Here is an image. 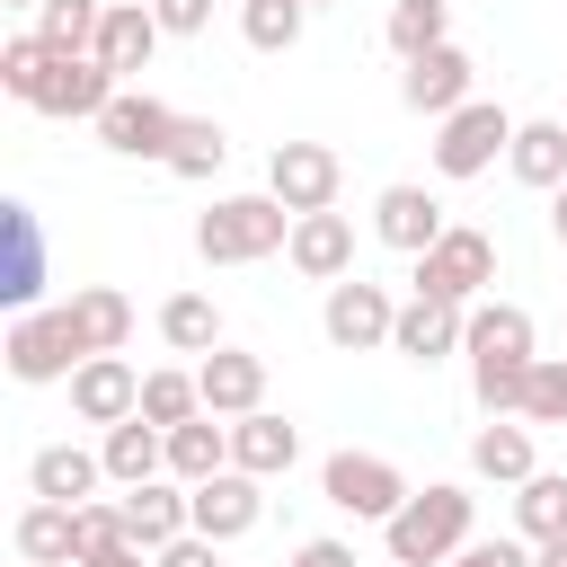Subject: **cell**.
Returning <instances> with one entry per match:
<instances>
[{
	"instance_id": "836d02e7",
	"label": "cell",
	"mask_w": 567,
	"mask_h": 567,
	"mask_svg": "<svg viewBox=\"0 0 567 567\" xmlns=\"http://www.w3.org/2000/svg\"><path fill=\"white\" fill-rule=\"evenodd\" d=\"M221 159H230V133H221V124H213V115H186V124H177V142H168V159H159V168H168V177H213V168H221Z\"/></svg>"
},
{
	"instance_id": "277c9868",
	"label": "cell",
	"mask_w": 567,
	"mask_h": 567,
	"mask_svg": "<svg viewBox=\"0 0 567 567\" xmlns=\"http://www.w3.org/2000/svg\"><path fill=\"white\" fill-rule=\"evenodd\" d=\"M505 151H514V115L496 97H470L434 124V177H487Z\"/></svg>"
},
{
	"instance_id": "cb8c5ba5",
	"label": "cell",
	"mask_w": 567,
	"mask_h": 567,
	"mask_svg": "<svg viewBox=\"0 0 567 567\" xmlns=\"http://www.w3.org/2000/svg\"><path fill=\"white\" fill-rule=\"evenodd\" d=\"M62 319H71V337H80V354H124V337H133V301H124L115 284H80V292L62 301Z\"/></svg>"
},
{
	"instance_id": "9a60e30c",
	"label": "cell",
	"mask_w": 567,
	"mask_h": 567,
	"mask_svg": "<svg viewBox=\"0 0 567 567\" xmlns=\"http://www.w3.org/2000/svg\"><path fill=\"white\" fill-rule=\"evenodd\" d=\"M443 230H452V221H443V204H434L425 186H408V177H399V186H381V195H372V239H381V248L425 257Z\"/></svg>"
},
{
	"instance_id": "8fae6325",
	"label": "cell",
	"mask_w": 567,
	"mask_h": 567,
	"mask_svg": "<svg viewBox=\"0 0 567 567\" xmlns=\"http://www.w3.org/2000/svg\"><path fill=\"white\" fill-rule=\"evenodd\" d=\"M337 186H346V159H337L328 142H275V159H266V195H284L292 213H328Z\"/></svg>"
},
{
	"instance_id": "ba28073f",
	"label": "cell",
	"mask_w": 567,
	"mask_h": 567,
	"mask_svg": "<svg viewBox=\"0 0 567 567\" xmlns=\"http://www.w3.org/2000/svg\"><path fill=\"white\" fill-rule=\"evenodd\" d=\"M177 124H186V115H177L168 97H151V89H115V97H106V115H97L89 133H97L115 159H168Z\"/></svg>"
},
{
	"instance_id": "ffe728a7",
	"label": "cell",
	"mask_w": 567,
	"mask_h": 567,
	"mask_svg": "<svg viewBox=\"0 0 567 567\" xmlns=\"http://www.w3.org/2000/svg\"><path fill=\"white\" fill-rule=\"evenodd\" d=\"M124 532L142 540V549H168L177 532H195V496H186V478H142V487H124Z\"/></svg>"
},
{
	"instance_id": "44dd1931",
	"label": "cell",
	"mask_w": 567,
	"mask_h": 567,
	"mask_svg": "<svg viewBox=\"0 0 567 567\" xmlns=\"http://www.w3.org/2000/svg\"><path fill=\"white\" fill-rule=\"evenodd\" d=\"M292 461H301V425H292V416H275V408H248V416H230V470L284 478Z\"/></svg>"
},
{
	"instance_id": "d6a6232c",
	"label": "cell",
	"mask_w": 567,
	"mask_h": 567,
	"mask_svg": "<svg viewBox=\"0 0 567 567\" xmlns=\"http://www.w3.org/2000/svg\"><path fill=\"white\" fill-rule=\"evenodd\" d=\"M142 416L168 434V425H186V416H204V381L195 372H177V363H159V372H142Z\"/></svg>"
},
{
	"instance_id": "9c48e42d",
	"label": "cell",
	"mask_w": 567,
	"mask_h": 567,
	"mask_svg": "<svg viewBox=\"0 0 567 567\" xmlns=\"http://www.w3.org/2000/svg\"><path fill=\"white\" fill-rule=\"evenodd\" d=\"M0 354H9V372H18V381H71V372L89 363V354H80V337H71V319H62V301H53V310H18Z\"/></svg>"
},
{
	"instance_id": "52a82bcc",
	"label": "cell",
	"mask_w": 567,
	"mask_h": 567,
	"mask_svg": "<svg viewBox=\"0 0 567 567\" xmlns=\"http://www.w3.org/2000/svg\"><path fill=\"white\" fill-rule=\"evenodd\" d=\"M115 89H124V80H115V71H106L97 53H53L27 106H35V115H53V124H97Z\"/></svg>"
},
{
	"instance_id": "3957f363",
	"label": "cell",
	"mask_w": 567,
	"mask_h": 567,
	"mask_svg": "<svg viewBox=\"0 0 567 567\" xmlns=\"http://www.w3.org/2000/svg\"><path fill=\"white\" fill-rule=\"evenodd\" d=\"M319 496H328L337 514H354V523H390L416 487H408V470H399L390 452H328V461H319Z\"/></svg>"
},
{
	"instance_id": "f546056e",
	"label": "cell",
	"mask_w": 567,
	"mask_h": 567,
	"mask_svg": "<svg viewBox=\"0 0 567 567\" xmlns=\"http://www.w3.org/2000/svg\"><path fill=\"white\" fill-rule=\"evenodd\" d=\"M514 532H523L532 549L567 532V470H532V478L514 487Z\"/></svg>"
},
{
	"instance_id": "74e56055",
	"label": "cell",
	"mask_w": 567,
	"mask_h": 567,
	"mask_svg": "<svg viewBox=\"0 0 567 567\" xmlns=\"http://www.w3.org/2000/svg\"><path fill=\"white\" fill-rule=\"evenodd\" d=\"M523 416H532V425H567V354H540V363H532Z\"/></svg>"
},
{
	"instance_id": "8992f818",
	"label": "cell",
	"mask_w": 567,
	"mask_h": 567,
	"mask_svg": "<svg viewBox=\"0 0 567 567\" xmlns=\"http://www.w3.org/2000/svg\"><path fill=\"white\" fill-rule=\"evenodd\" d=\"M319 328H328V346H337V354H372V346H390V328H399V301H390V284H372V275H346V284H328V301H319Z\"/></svg>"
},
{
	"instance_id": "c3c4849f",
	"label": "cell",
	"mask_w": 567,
	"mask_h": 567,
	"mask_svg": "<svg viewBox=\"0 0 567 567\" xmlns=\"http://www.w3.org/2000/svg\"><path fill=\"white\" fill-rule=\"evenodd\" d=\"M71 567H80V558H71Z\"/></svg>"
},
{
	"instance_id": "f1b7e54d",
	"label": "cell",
	"mask_w": 567,
	"mask_h": 567,
	"mask_svg": "<svg viewBox=\"0 0 567 567\" xmlns=\"http://www.w3.org/2000/svg\"><path fill=\"white\" fill-rule=\"evenodd\" d=\"M505 168L523 177V186H567V115H532V124H514V151H505Z\"/></svg>"
},
{
	"instance_id": "5b68a950",
	"label": "cell",
	"mask_w": 567,
	"mask_h": 567,
	"mask_svg": "<svg viewBox=\"0 0 567 567\" xmlns=\"http://www.w3.org/2000/svg\"><path fill=\"white\" fill-rule=\"evenodd\" d=\"M408 284H416V292H434V301H461V310H470V301L496 284V239H487L478 221H452V230L416 257V275H408Z\"/></svg>"
},
{
	"instance_id": "bcb514c9",
	"label": "cell",
	"mask_w": 567,
	"mask_h": 567,
	"mask_svg": "<svg viewBox=\"0 0 567 567\" xmlns=\"http://www.w3.org/2000/svg\"><path fill=\"white\" fill-rule=\"evenodd\" d=\"M9 9H44V0H9Z\"/></svg>"
},
{
	"instance_id": "4316f807",
	"label": "cell",
	"mask_w": 567,
	"mask_h": 567,
	"mask_svg": "<svg viewBox=\"0 0 567 567\" xmlns=\"http://www.w3.org/2000/svg\"><path fill=\"white\" fill-rule=\"evenodd\" d=\"M230 470V416H186V425H168V478H186V487H204V478H221Z\"/></svg>"
},
{
	"instance_id": "603a6c76",
	"label": "cell",
	"mask_w": 567,
	"mask_h": 567,
	"mask_svg": "<svg viewBox=\"0 0 567 567\" xmlns=\"http://www.w3.org/2000/svg\"><path fill=\"white\" fill-rule=\"evenodd\" d=\"M106 487V452H80V443H44L27 461V496H53V505H89Z\"/></svg>"
},
{
	"instance_id": "d6986e66",
	"label": "cell",
	"mask_w": 567,
	"mask_h": 567,
	"mask_svg": "<svg viewBox=\"0 0 567 567\" xmlns=\"http://www.w3.org/2000/svg\"><path fill=\"white\" fill-rule=\"evenodd\" d=\"M195 381H204V408H213V416H248V408H266V354H248V346H213V354H195Z\"/></svg>"
},
{
	"instance_id": "7bdbcfd3",
	"label": "cell",
	"mask_w": 567,
	"mask_h": 567,
	"mask_svg": "<svg viewBox=\"0 0 567 567\" xmlns=\"http://www.w3.org/2000/svg\"><path fill=\"white\" fill-rule=\"evenodd\" d=\"M284 567H363V558H354V540H328V532H319V540H301Z\"/></svg>"
},
{
	"instance_id": "8d00e7d4",
	"label": "cell",
	"mask_w": 567,
	"mask_h": 567,
	"mask_svg": "<svg viewBox=\"0 0 567 567\" xmlns=\"http://www.w3.org/2000/svg\"><path fill=\"white\" fill-rule=\"evenodd\" d=\"M44 62H53V44H44L35 27H27V35H9V44H0V89L27 106V97H35V80H44Z\"/></svg>"
},
{
	"instance_id": "7402d4cb",
	"label": "cell",
	"mask_w": 567,
	"mask_h": 567,
	"mask_svg": "<svg viewBox=\"0 0 567 567\" xmlns=\"http://www.w3.org/2000/svg\"><path fill=\"white\" fill-rule=\"evenodd\" d=\"M159 35H168V27L151 18V0H106V27H97V44H89V53H97L115 80H133V71L159 53Z\"/></svg>"
},
{
	"instance_id": "ac0fdd59",
	"label": "cell",
	"mask_w": 567,
	"mask_h": 567,
	"mask_svg": "<svg viewBox=\"0 0 567 567\" xmlns=\"http://www.w3.org/2000/svg\"><path fill=\"white\" fill-rule=\"evenodd\" d=\"M0 248H9L0 301L9 310H35V292H44V221H35V204H0Z\"/></svg>"
},
{
	"instance_id": "ab89813d",
	"label": "cell",
	"mask_w": 567,
	"mask_h": 567,
	"mask_svg": "<svg viewBox=\"0 0 567 567\" xmlns=\"http://www.w3.org/2000/svg\"><path fill=\"white\" fill-rule=\"evenodd\" d=\"M443 567H532V540L514 532V540H470V549H452Z\"/></svg>"
},
{
	"instance_id": "1f68e13d",
	"label": "cell",
	"mask_w": 567,
	"mask_h": 567,
	"mask_svg": "<svg viewBox=\"0 0 567 567\" xmlns=\"http://www.w3.org/2000/svg\"><path fill=\"white\" fill-rule=\"evenodd\" d=\"M381 44H390L399 62H416V53L452 44V0H399V9H390V27H381Z\"/></svg>"
},
{
	"instance_id": "4fadbf2b",
	"label": "cell",
	"mask_w": 567,
	"mask_h": 567,
	"mask_svg": "<svg viewBox=\"0 0 567 567\" xmlns=\"http://www.w3.org/2000/svg\"><path fill=\"white\" fill-rule=\"evenodd\" d=\"M186 496H195V532L221 540V549L266 523V478H257V470H221V478H204V487H186Z\"/></svg>"
},
{
	"instance_id": "e575fe53",
	"label": "cell",
	"mask_w": 567,
	"mask_h": 567,
	"mask_svg": "<svg viewBox=\"0 0 567 567\" xmlns=\"http://www.w3.org/2000/svg\"><path fill=\"white\" fill-rule=\"evenodd\" d=\"M301 27H310V9H301V0H239V35H248L257 53H292V44H301Z\"/></svg>"
},
{
	"instance_id": "5bb4252c",
	"label": "cell",
	"mask_w": 567,
	"mask_h": 567,
	"mask_svg": "<svg viewBox=\"0 0 567 567\" xmlns=\"http://www.w3.org/2000/svg\"><path fill=\"white\" fill-rule=\"evenodd\" d=\"M71 416L80 425H124V416H142V372L124 363V354H89L80 372H71Z\"/></svg>"
},
{
	"instance_id": "f6af8a7d",
	"label": "cell",
	"mask_w": 567,
	"mask_h": 567,
	"mask_svg": "<svg viewBox=\"0 0 567 567\" xmlns=\"http://www.w3.org/2000/svg\"><path fill=\"white\" fill-rule=\"evenodd\" d=\"M549 230H558V248H567V186H549Z\"/></svg>"
},
{
	"instance_id": "4dcf8cb0",
	"label": "cell",
	"mask_w": 567,
	"mask_h": 567,
	"mask_svg": "<svg viewBox=\"0 0 567 567\" xmlns=\"http://www.w3.org/2000/svg\"><path fill=\"white\" fill-rule=\"evenodd\" d=\"M159 337H168V354H213V346H221L213 292H168V301H159Z\"/></svg>"
},
{
	"instance_id": "7a4b0ae2",
	"label": "cell",
	"mask_w": 567,
	"mask_h": 567,
	"mask_svg": "<svg viewBox=\"0 0 567 567\" xmlns=\"http://www.w3.org/2000/svg\"><path fill=\"white\" fill-rule=\"evenodd\" d=\"M292 204L284 195H213V213H195V257L204 266H257L275 248H292Z\"/></svg>"
},
{
	"instance_id": "7dc6e473",
	"label": "cell",
	"mask_w": 567,
	"mask_h": 567,
	"mask_svg": "<svg viewBox=\"0 0 567 567\" xmlns=\"http://www.w3.org/2000/svg\"><path fill=\"white\" fill-rule=\"evenodd\" d=\"M301 9H328V0H301Z\"/></svg>"
},
{
	"instance_id": "6da1fadb",
	"label": "cell",
	"mask_w": 567,
	"mask_h": 567,
	"mask_svg": "<svg viewBox=\"0 0 567 567\" xmlns=\"http://www.w3.org/2000/svg\"><path fill=\"white\" fill-rule=\"evenodd\" d=\"M478 496L461 487V478H434V487H416L390 523H381V549H390V567H443L452 549H470L478 532Z\"/></svg>"
},
{
	"instance_id": "e0dca14e",
	"label": "cell",
	"mask_w": 567,
	"mask_h": 567,
	"mask_svg": "<svg viewBox=\"0 0 567 567\" xmlns=\"http://www.w3.org/2000/svg\"><path fill=\"white\" fill-rule=\"evenodd\" d=\"M461 354H470V363H532V354H540V328H532L523 301H470Z\"/></svg>"
},
{
	"instance_id": "b9f144b4",
	"label": "cell",
	"mask_w": 567,
	"mask_h": 567,
	"mask_svg": "<svg viewBox=\"0 0 567 567\" xmlns=\"http://www.w3.org/2000/svg\"><path fill=\"white\" fill-rule=\"evenodd\" d=\"M159 567H221V540H204V532H177V540L159 549Z\"/></svg>"
},
{
	"instance_id": "f35d334b",
	"label": "cell",
	"mask_w": 567,
	"mask_h": 567,
	"mask_svg": "<svg viewBox=\"0 0 567 567\" xmlns=\"http://www.w3.org/2000/svg\"><path fill=\"white\" fill-rule=\"evenodd\" d=\"M133 532H124V496L106 505V496H89L80 505V558H106V549H124Z\"/></svg>"
},
{
	"instance_id": "60d3db41",
	"label": "cell",
	"mask_w": 567,
	"mask_h": 567,
	"mask_svg": "<svg viewBox=\"0 0 567 567\" xmlns=\"http://www.w3.org/2000/svg\"><path fill=\"white\" fill-rule=\"evenodd\" d=\"M151 18H159L168 35H204V27H213V0H151Z\"/></svg>"
},
{
	"instance_id": "ee69618b",
	"label": "cell",
	"mask_w": 567,
	"mask_h": 567,
	"mask_svg": "<svg viewBox=\"0 0 567 567\" xmlns=\"http://www.w3.org/2000/svg\"><path fill=\"white\" fill-rule=\"evenodd\" d=\"M532 567H567V532H558V540H540V549H532Z\"/></svg>"
},
{
	"instance_id": "2e32d148",
	"label": "cell",
	"mask_w": 567,
	"mask_h": 567,
	"mask_svg": "<svg viewBox=\"0 0 567 567\" xmlns=\"http://www.w3.org/2000/svg\"><path fill=\"white\" fill-rule=\"evenodd\" d=\"M284 257H292L301 284H346V275H354V221H346L337 204H328V213H301Z\"/></svg>"
},
{
	"instance_id": "d4e9b609",
	"label": "cell",
	"mask_w": 567,
	"mask_h": 567,
	"mask_svg": "<svg viewBox=\"0 0 567 567\" xmlns=\"http://www.w3.org/2000/svg\"><path fill=\"white\" fill-rule=\"evenodd\" d=\"M470 470L487 478V487H523L540 461H532V416H487L478 434H470Z\"/></svg>"
},
{
	"instance_id": "83f0119b",
	"label": "cell",
	"mask_w": 567,
	"mask_h": 567,
	"mask_svg": "<svg viewBox=\"0 0 567 567\" xmlns=\"http://www.w3.org/2000/svg\"><path fill=\"white\" fill-rule=\"evenodd\" d=\"M97 452H106V478H115V487H142V478H159V470H168V434H159L151 416L106 425V434H97Z\"/></svg>"
},
{
	"instance_id": "7c38bea8",
	"label": "cell",
	"mask_w": 567,
	"mask_h": 567,
	"mask_svg": "<svg viewBox=\"0 0 567 567\" xmlns=\"http://www.w3.org/2000/svg\"><path fill=\"white\" fill-rule=\"evenodd\" d=\"M461 328H470V310H461V301L408 292V301H399V328H390V354H399V363H416V372H434L443 354H461Z\"/></svg>"
},
{
	"instance_id": "484cf974",
	"label": "cell",
	"mask_w": 567,
	"mask_h": 567,
	"mask_svg": "<svg viewBox=\"0 0 567 567\" xmlns=\"http://www.w3.org/2000/svg\"><path fill=\"white\" fill-rule=\"evenodd\" d=\"M9 540H18V558H27V567H71V558H80V505L35 496V505L9 523Z\"/></svg>"
},
{
	"instance_id": "d590c367",
	"label": "cell",
	"mask_w": 567,
	"mask_h": 567,
	"mask_svg": "<svg viewBox=\"0 0 567 567\" xmlns=\"http://www.w3.org/2000/svg\"><path fill=\"white\" fill-rule=\"evenodd\" d=\"M97 27H106V0H44V9H35V35H44L53 53H89Z\"/></svg>"
},
{
	"instance_id": "30bf717a",
	"label": "cell",
	"mask_w": 567,
	"mask_h": 567,
	"mask_svg": "<svg viewBox=\"0 0 567 567\" xmlns=\"http://www.w3.org/2000/svg\"><path fill=\"white\" fill-rule=\"evenodd\" d=\"M478 97V62L461 53V44H434V53H416V62H399V106L408 115H452V106H470Z\"/></svg>"
}]
</instances>
